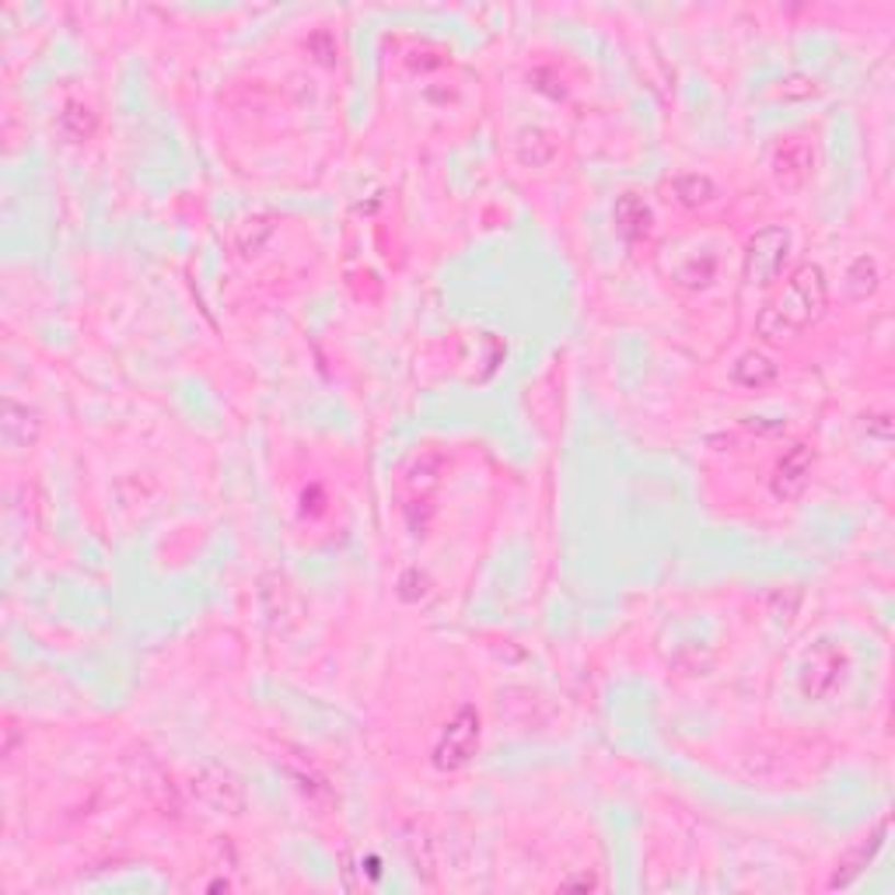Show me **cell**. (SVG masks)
I'll use <instances>...</instances> for the list:
<instances>
[{
	"instance_id": "1",
	"label": "cell",
	"mask_w": 895,
	"mask_h": 895,
	"mask_svg": "<svg viewBox=\"0 0 895 895\" xmlns=\"http://www.w3.org/2000/svg\"><path fill=\"white\" fill-rule=\"evenodd\" d=\"M829 305V287H826V273L815 263H805L791 273L788 287L762 308L756 319V333L762 343H780L791 340L798 333H805L812 322L822 319Z\"/></svg>"
},
{
	"instance_id": "2",
	"label": "cell",
	"mask_w": 895,
	"mask_h": 895,
	"mask_svg": "<svg viewBox=\"0 0 895 895\" xmlns=\"http://www.w3.org/2000/svg\"><path fill=\"white\" fill-rule=\"evenodd\" d=\"M788 249H791V234L770 225L756 231L745 245V280L753 287H766L770 280H777V273L788 263Z\"/></svg>"
},
{
	"instance_id": "3",
	"label": "cell",
	"mask_w": 895,
	"mask_h": 895,
	"mask_svg": "<svg viewBox=\"0 0 895 895\" xmlns=\"http://www.w3.org/2000/svg\"><path fill=\"white\" fill-rule=\"evenodd\" d=\"M477 748H480V714L472 707H462L459 714L445 724L441 742L434 748V762L441 766V770H459V766H466L477 756Z\"/></svg>"
},
{
	"instance_id": "4",
	"label": "cell",
	"mask_w": 895,
	"mask_h": 895,
	"mask_svg": "<svg viewBox=\"0 0 895 895\" xmlns=\"http://www.w3.org/2000/svg\"><path fill=\"white\" fill-rule=\"evenodd\" d=\"M839 679H844V651L836 644L822 641L818 647L805 654V662H801V692H805L808 700L829 697L839 686Z\"/></svg>"
},
{
	"instance_id": "5",
	"label": "cell",
	"mask_w": 895,
	"mask_h": 895,
	"mask_svg": "<svg viewBox=\"0 0 895 895\" xmlns=\"http://www.w3.org/2000/svg\"><path fill=\"white\" fill-rule=\"evenodd\" d=\"M812 148L801 137H788L773 148V179L780 190H801L812 179Z\"/></svg>"
},
{
	"instance_id": "6",
	"label": "cell",
	"mask_w": 895,
	"mask_h": 895,
	"mask_svg": "<svg viewBox=\"0 0 895 895\" xmlns=\"http://www.w3.org/2000/svg\"><path fill=\"white\" fill-rule=\"evenodd\" d=\"M812 466H815V455L808 445H794L783 459L777 462V472H773V493L780 501H794L805 493L808 480H812Z\"/></svg>"
},
{
	"instance_id": "7",
	"label": "cell",
	"mask_w": 895,
	"mask_h": 895,
	"mask_svg": "<svg viewBox=\"0 0 895 895\" xmlns=\"http://www.w3.org/2000/svg\"><path fill=\"white\" fill-rule=\"evenodd\" d=\"M0 434H4L8 448H28L35 437H39V416L35 410L14 403V399H4V410H0Z\"/></svg>"
},
{
	"instance_id": "8",
	"label": "cell",
	"mask_w": 895,
	"mask_h": 895,
	"mask_svg": "<svg viewBox=\"0 0 895 895\" xmlns=\"http://www.w3.org/2000/svg\"><path fill=\"white\" fill-rule=\"evenodd\" d=\"M196 791H199V798L207 801L210 808H217V812H242V805H245V794H242V788L239 783H234V777H228L225 770H207L204 777L196 780Z\"/></svg>"
},
{
	"instance_id": "9",
	"label": "cell",
	"mask_w": 895,
	"mask_h": 895,
	"mask_svg": "<svg viewBox=\"0 0 895 895\" xmlns=\"http://www.w3.org/2000/svg\"><path fill=\"white\" fill-rule=\"evenodd\" d=\"M616 225L619 231L627 234V239H644V234L651 231V210L644 199H636V196H623L616 204Z\"/></svg>"
},
{
	"instance_id": "10",
	"label": "cell",
	"mask_w": 895,
	"mask_h": 895,
	"mask_svg": "<svg viewBox=\"0 0 895 895\" xmlns=\"http://www.w3.org/2000/svg\"><path fill=\"white\" fill-rule=\"evenodd\" d=\"M735 381L745 389H766L770 381H777V364L766 360L762 354H745L735 364Z\"/></svg>"
},
{
	"instance_id": "11",
	"label": "cell",
	"mask_w": 895,
	"mask_h": 895,
	"mask_svg": "<svg viewBox=\"0 0 895 895\" xmlns=\"http://www.w3.org/2000/svg\"><path fill=\"white\" fill-rule=\"evenodd\" d=\"M675 196H679V204L686 207H703L714 199V182L707 175H679L675 179Z\"/></svg>"
},
{
	"instance_id": "12",
	"label": "cell",
	"mask_w": 895,
	"mask_h": 895,
	"mask_svg": "<svg viewBox=\"0 0 895 895\" xmlns=\"http://www.w3.org/2000/svg\"><path fill=\"white\" fill-rule=\"evenodd\" d=\"M879 287V263L874 260H868V255H861V260H857L853 266H850V273H847V290H850V298H868L871 290Z\"/></svg>"
},
{
	"instance_id": "13",
	"label": "cell",
	"mask_w": 895,
	"mask_h": 895,
	"mask_svg": "<svg viewBox=\"0 0 895 895\" xmlns=\"http://www.w3.org/2000/svg\"><path fill=\"white\" fill-rule=\"evenodd\" d=\"M60 130L70 137V140H84L95 130V116H91V108L81 105V102H67L64 113H60Z\"/></svg>"
},
{
	"instance_id": "14",
	"label": "cell",
	"mask_w": 895,
	"mask_h": 895,
	"mask_svg": "<svg viewBox=\"0 0 895 895\" xmlns=\"http://www.w3.org/2000/svg\"><path fill=\"white\" fill-rule=\"evenodd\" d=\"M245 234V242H239L234 249H239L242 255H249V252H260L263 249V242L269 239L273 234V225H269V217H252V221H242V225H234V231H231V239H242Z\"/></svg>"
}]
</instances>
